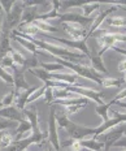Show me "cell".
I'll use <instances>...</instances> for the list:
<instances>
[{
  "label": "cell",
  "instance_id": "60d3db41",
  "mask_svg": "<svg viewBox=\"0 0 126 151\" xmlns=\"http://www.w3.org/2000/svg\"><path fill=\"white\" fill-rule=\"evenodd\" d=\"M3 132H4V130L0 132V149H1V136H3Z\"/></svg>",
  "mask_w": 126,
  "mask_h": 151
},
{
  "label": "cell",
  "instance_id": "e0dca14e",
  "mask_svg": "<svg viewBox=\"0 0 126 151\" xmlns=\"http://www.w3.org/2000/svg\"><path fill=\"white\" fill-rule=\"evenodd\" d=\"M104 29H108V30H115V29H124L126 27V18L122 17V16H112V17H108L104 24L102 25Z\"/></svg>",
  "mask_w": 126,
  "mask_h": 151
},
{
  "label": "cell",
  "instance_id": "e575fe53",
  "mask_svg": "<svg viewBox=\"0 0 126 151\" xmlns=\"http://www.w3.org/2000/svg\"><path fill=\"white\" fill-rule=\"evenodd\" d=\"M118 70L120 72H122V73H125V72H126V58L124 59V60H121V61H120L118 63Z\"/></svg>",
  "mask_w": 126,
  "mask_h": 151
},
{
  "label": "cell",
  "instance_id": "484cf974",
  "mask_svg": "<svg viewBox=\"0 0 126 151\" xmlns=\"http://www.w3.org/2000/svg\"><path fill=\"white\" fill-rule=\"evenodd\" d=\"M11 56H12V59H13V61H14L16 65H18V67H24L25 61H26V58H25L22 53L18 52L17 50L13 48V51L11 52Z\"/></svg>",
  "mask_w": 126,
  "mask_h": 151
},
{
  "label": "cell",
  "instance_id": "6da1fadb",
  "mask_svg": "<svg viewBox=\"0 0 126 151\" xmlns=\"http://www.w3.org/2000/svg\"><path fill=\"white\" fill-rule=\"evenodd\" d=\"M55 63L61 64L65 69L72 70V73L79 76V77L87 78V80L92 81V82L100 85V86L103 85V80L105 76L97 73L95 69H92L91 67H86V65L79 64V63H72V61H67V60H62V59H57V58H55Z\"/></svg>",
  "mask_w": 126,
  "mask_h": 151
},
{
  "label": "cell",
  "instance_id": "ee69618b",
  "mask_svg": "<svg viewBox=\"0 0 126 151\" xmlns=\"http://www.w3.org/2000/svg\"><path fill=\"white\" fill-rule=\"evenodd\" d=\"M0 108H3V102H1V99H0Z\"/></svg>",
  "mask_w": 126,
  "mask_h": 151
},
{
  "label": "cell",
  "instance_id": "4dcf8cb0",
  "mask_svg": "<svg viewBox=\"0 0 126 151\" xmlns=\"http://www.w3.org/2000/svg\"><path fill=\"white\" fill-rule=\"evenodd\" d=\"M44 100H46V103L49 107L53 106V103H55V98H53V89L52 87L47 86V89L44 91Z\"/></svg>",
  "mask_w": 126,
  "mask_h": 151
},
{
  "label": "cell",
  "instance_id": "30bf717a",
  "mask_svg": "<svg viewBox=\"0 0 126 151\" xmlns=\"http://www.w3.org/2000/svg\"><path fill=\"white\" fill-rule=\"evenodd\" d=\"M120 7H117V5H112V7H109L108 9H105V11H102L99 14L95 17V20H94L92 25L89 27V31H87V35H86V39H89L90 37H92V34L95 33V31H97V29H99V26H102V25L104 24V21L108 18L109 14H112L113 12H116Z\"/></svg>",
  "mask_w": 126,
  "mask_h": 151
},
{
  "label": "cell",
  "instance_id": "8992f818",
  "mask_svg": "<svg viewBox=\"0 0 126 151\" xmlns=\"http://www.w3.org/2000/svg\"><path fill=\"white\" fill-rule=\"evenodd\" d=\"M48 143L53 147L55 151H61L60 149V139L57 134V122H56V111L55 107H49V117H48Z\"/></svg>",
  "mask_w": 126,
  "mask_h": 151
},
{
  "label": "cell",
  "instance_id": "9c48e42d",
  "mask_svg": "<svg viewBox=\"0 0 126 151\" xmlns=\"http://www.w3.org/2000/svg\"><path fill=\"white\" fill-rule=\"evenodd\" d=\"M11 69H12V73H13L12 76H13V81H14L13 87H14L16 93H20L21 90L25 91V90L30 89L31 86L26 82V78H25V73H26V70H25L24 68L16 65V64Z\"/></svg>",
  "mask_w": 126,
  "mask_h": 151
},
{
  "label": "cell",
  "instance_id": "ac0fdd59",
  "mask_svg": "<svg viewBox=\"0 0 126 151\" xmlns=\"http://www.w3.org/2000/svg\"><path fill=\"white\" fill-rule=\"evenodd\" d=\"M11 39H13L14 42H17L20 46H22L25 50H27L29 52H31L34 56L35 55H43V53H46L44 51H39V48L34 45L33 42H30V40H27V39H24V38H21V37H17V35H13V34L11 33Z\"/></svg>",
  "mask_w": 126,
  "mask_h": 151
},
{
  "label": "cell",
  "instance_id": "8fae6325",
  "mask_svg": "<svg viewBox=\"0 0 126 151\" xmlns=\"http://www.w3.org/2000/svg\"><path fill=\"white\" fill-rule=\"evenodd\" d=\"M0 117L5 119V120H9V121H13V122L14 121L22 122L24 120H26L22 111H20V109L13 104L9 107H3V108H0Z\"/></svg>",
  "mask_w": 126,
  "mask_h": 151
},
{
  "label": "cell",
  "instance_id": "603a6c76",
  "mask_svg": "<svg viewBox=\"0 0 126 151\" xmlns=\"http://www.w3.org/2000/svg\"><path fill=\"white\" fill-rule=\"evenodd\" d=\"M40 68L49 72V73H60V72L68 70L59 63H40Z\"/></svg>",
  "mask_w": 126,
  "mask_h": 151
},
{
  "label": "cell",
  "instance_id": "44dd1931",
  "mask_svg": "<svg viewBox=\"0 0 126 151\" xmlns=\"http://www.w3.org/2000/svg\"><path fill=\"white\" fill-rule=\"evenodd\" d=\"M31 25H34L35 27L39 29V31H42V33H59V29L55 26H52V25H49L48 22H46V21H39V20H35Z\"/></svg>",
  "mask_w": 126,
  "mask_h": 151
},
{
  "label": "cell",
  "instance_id": "f1b7e54d",
  "mask_svg": "<svg viewBox=\"0 0 126 151\" xmlns=\"http://www.w3.org/2000/svg\"><path fill=\"white\" fill-rule=\"evenodd\" d=\"M16 91H11V93H8L7 95H4L3 96V99H1V102H3V107H9V106H12V103H14V99H16Z\"/></svg>",
  "mask_w": 126,
  "mask_h": 151
},
{
  "label": "cell",
  "instance_id": "f546056e",
  "mask_svg": "<svg viewBox=\"0 0 126 151\" xmlns=\"http://www.w3.org/2000/svg\"><path fill=\"white\" fill-rule=\"evenodd\" d=\"M14 65V61H13V59H12V56H11V53L7 56H4V58L0 60V67L1 68H4V69H11L12 67Z\"/></svg>",
  "mask_w": 126,
  "mask_h": 151
},
{
  "label": "cell",
  "instance_id": "7dc6e473",
  "mask_svg": "<svg viewBox=\"0 0 126 151\" xmlns=\"http://www.w3.org/2000/svg\"><path fill=\"white\" fill-rule=\"evenodd\" d=\"M124 151H126V150H124Z\"/></svg>",
  "mask_w": 126,
  "mask_h": 151
},
{
  "label": "cell",
  "instance_id": "d590c367",
  "mask_svg": "<svg viewBox=\"0 0 126 151\" xmlns=\"http://www.w3.org/2000/svg\"><path fill=\"white\" fill-rule=\"evenodd\" d=\"M112 50H113V51H116V52H118V53H121V55L126 56V50L121 48V47H117V46H115V47H112Z\"/></svg>",
  "mask_w": 126,
  "mask_h": 151
},
{
  "label": "cell",
  "instance_id": "f35d334b",
  "mask_svg": "<svg viewBox=\"0 0 126 151\" xmlns=\"http://www.w3.org/2000/svg\"><path fill=\"white\" fill-rule=\"evenodd\" d=\"M44 151H55V150H53V147L48 143V145H47V147H46V150H44Z\"/></svg>",
  "mask_w": 126,
  "mask_h": 151
},
{
  "label": "cell",
  "instance_id": "7402d4cb",
  "mask_svg": "<svg viewBox=\"0 0 126 151\" xmlns=\"http://www.w3.org/2000/svg\"><path fill=\"white\" fill-rule=\"evenodd\" d=\"M100 5L102 3H95V1H91V3H84L83 7H82V16L84 17H91V14L94 13L95 11H99L100 9Z\"/></svg>",
  "mask_w": 126,
  "mask_h": 151
},
{
  "label": "cell",
  "instance_id": "d6986e66",
  "mask_svg": "<svg viewBox=\"0 0 126 151\" xmlns=\"http://www.w3.org/2000/svg\"><path fill=\"white\" fill-rule=\"evenodd\" d=\"M89 60L91 61V68L95 69L97 73L104 74V76L108 73V69H107V67L104 65L102 58L97 55V52H96V53H95V52H91V56H90Z\"/></svg>",
  "mask_w": 126,
  "mask_h": 151
},
{
  "label": "cell",
  "instance_id": "277c9868",
  "mask_svg": "<svg viewBox=\"0 0 126 151\" xmlns=\"http://www.w3.org/2000/svg\"><path fill=\"white\" fill-rule=\"evenodd\" d=\"M125 133H126V122L118 125V127L109 129L108 132H105V133L97 138V141L104 143V151H109V149L112 146H115V143L117 141H120L125 136Z\"/></svg>",
  "mask_w": 126,
  "mask_h": 151
},
{
  "label": "cell",
  "instance_id": "f6af8a7d",
  "mask_svg": "<svg viewBox=\"0 0 126 151\" xmlns=\"http://www.w3.org/2000/svg\"><path fill=\"white\" fill-rule=\"evenodd\" d=\"M121 31H124V33H126V27H124V29H120Z\"/></svg>",
  "mask_w": 126,
  "mask_h": 151
},
{
  "label": "cell",
  "instance_id": "3957f363",
  "mask_svg": "<svg viewBox=\"0 0 126 151\" xmlns=\"http://www.w3.org/2000/svg\"><path fill=\"white\" fill-rule=\"evenodd\" d=\"M60 87L65 89L68 91H70L72 94L77 96H82L89 100H94L96 104H103V96H104V91L91 89V87L86 86H75V85H68L64 82H60Z\"/></svg>",
  "mask_w": 126,
  "mask_h": 151
},
{
  "label": "cell",
  "instance_id": "8d00e7d4",
  "mask_svg": "<svg viewBox=\"0 0 126 151\" xmlns=\"http://www.w3.org/2000/svg\"><path fill=\"white\" fill-rule=\"evenodd\" d=\"M108 3L112 5H117V7H120V5H126V0H117V1H108Z\"/></svg>",
  "mask_w": 126,
  "mask_h": 151
},
{
  "label": "cell",
  "instance_id": "c3c4849f",
  "mask_svg": "<svg viewBox=\"0 0 126 151\" xmlns=\"http://www.w3.org/2000/svg\"><path fill=\"white\" fill-rule=\"evenodd\" d=\"M82 151H83V150H82Z\"/></svg>",
  "mask_w": 126,
  "mask_h": 151
},
{
  "label": "cell",
  "instance_id": "2e32d148",
  "mask_svg": "<svg viewBox=\"0 0 126 151\" xmlns=\"http://www.w3.org/2000/svg\"><path fill=\"white\" fill-rule=\"evenodd\" d=\"M51 3V8L48 9V12L46 13H39V16L37 17V20L39 21H46L47 20H53V18H59V11L61 8V1L59 0H52Z\"/></svg>",
  "mask_w": 126,
  "mask_h": 151
},
{
  "label": "cell",
  "instance_id": "d4e9b609",
  "mask_svg": "<svg viewBox=\"0 0 126 151\" xmlns=\"http://www.w3.org/2000/svg\"><path fill=\"white\" fill-rule=\"evenodd\" d=\"M0 80H1L5 85H8V86H13V85H14L13 76L9 73L7 69L1 68V67H0Z\"/></svg>",
  "mask_w": 126,
  "mask_h": 151
},
{
  "label": "cell",
  "instance_id": "836d02e7",
  "mask_svg": "<svg viewBox=\"0 0 126 151\" xmlns=\"http://www.w3.org/2000/svg\"><path fill=\"white\" fill-rule=\"evenodd\" d=\"M13 127H14V122H13V121L0 120V132H1V130H7V129L13 128Z\"/></svg>",
  "mask_w": 126,
  "mask_h": 151
},
{
  "label": "cell",
  "instance_id": "b9f144b4",
  "mask_svg": "<svg viewBox=\"0 0 126 151\" xmlns=\"http://www.w3.org/2000/svg\"><path fill=\"white\" fill-rule=\"evenodd\" d=\"M124 81H125V83H126V72L124 73Z\"/></svg>",
  "mask_w": 126,
  "mask_h": 151
},
{
  "label": "cell",
  "instance_id": "4fadbf2b",
  "mask_svg": "<svg viewBox=\"0 0 126 151\" xmlns=\"http://www.w3.org/2000/svg\"><path fill=\"white\" fill-rule=\"evenodd\" d=\"M11 33L12 31L8 27L3 26L0 34V60L13 51V47L11 46Z\"/></svg>",
  "mask_w": 126,
  "mask_h": 151
},
{
  "label": "cell",
  "instance_id": "5b68a950",
  "mask_svg": "<svg viewBox=\"0 0 126 151\" xmlns=\"http://www.w3.org/2000/svg\"><path fill=\"white\" fill-rule=\"evenodd\" d=\"M25 4L24 1H21V0H17V1L14 3L13 8H12L11 13L8 16H5L4 18V24H3V26L8 27L11 31L16 30L18 26H20L21 21H22V14H24V11H25Z\"/></svg>",
  "mask_w": 126,
  "mask_h": 151
},
{
  "label": "cell",
  "instance_id": "ab89813d",
  "mask_svg": "<svg viewBox=\"0 0 126 151\" xmlns=\"http://www.w3.org/2000/svg\"><path fill=\"white\" fill-rule=\"evenodd\" d=\"M117 104H118L120 107H122V108H125V109H126V103H125V102H118Z\"/></svg>",
  "mask_w": 126,
  "mask_h": 151
},
{
  "label": "cell",
  "instance_id": "74e56055",
  "mask_svg": "<svg viewBox=\"0 0 126 151\" xmlns=\"http://www.w3.org/2000/svg\"><path fill=\"white\" fill-rule=\"evenodd\" d=\"M3 24H4V17H3V14H0V34H1V29H3Z\"/></svg>",
  "mask_w": 126,
  "mask_h": 151
},
{
  "label": "cell",
  "instance_id": "5bb4252c",
  "mask_svg": "<svg viewBox=\"0 0 126 151\" xmlns=\"http://www.w3.org/2000/svg\"><path fill=\"white\" fill-rule=\"evenodd\" d=\"M22 113L25 115L26 120H29V122L31 124V128H33V133H38L40 132V128H39V113H38V109L34 104H31L29 107L22 111Z\"/></svg>",
  "mask_w": 126,
  "mask_h": 151
},
{
  "label": "cell",
  "instance_id": "bcb514c9",
  "mask_svg": "<svg viewBox=\"0 0 126 151\" xmlns=\"http://www.w3.org/2000/svg\"><path fill=\"white\" fill-rule=\"evenodd\" d=\"M83 151H90V150H84V149H83Z\"/></svg>",
  "mask_w": 126,
  "mask_h": 151
},
{
  "label": "cell",
  "instance_id": "cb8c5ba5",
  "mask_svg": "<svg viewBox=\"0 0 126 151\" xmlns=\"http://www.w3.org/2000/svg\"><path fill=\"white\" fill-rule=\"evenodd\" d=\"M122 83H125L124 78H113V77H104L103 80V87L111 89V87H120Z\"/></svg>",
  "mask_w": 126,
  "mask_h": 151
},
{
  "label": "cell",
  "instance_id": "4316f807",
  "mask_svg": "<svg viewBox=\"0 0 126 151\" xmlns=\"http://www.w3.org/2000/svg\"><path fill=\"white\" fill-rule=\"evenodd\" d=\"M13 142V134L8 130L3 132V136H1V149H7L9 147Z\"/></svg>",
  "mask_w": 126,
  "mask_h": 151
},
{
  "label": "cell",
  "instance_id": "1f68e13d",
  "mask_svg": "<svg viewBox=\"0 0 126 151\" xmlns=\"http://www.w3.org/2000/svg\"><path fill=\"white\" fill-rule=\"evenodd\" d=\"M14 3L16 1H11V0H1V1H0V5H1V8H3V11H4L5 16H8L9 13H11Z\"/></svg>",
  "mask_w": 126,
  "mask_h": 151
},
{
  "label": "cell",
  "instance_id": "d6a6232c",
  "mask_svg": "<svg viewBox=\"0 0 126 151\" xmlns=\"http://www.w3.org/2000/svg\"><path fill=\"white\" fill-rule=\"evenodd\" d=\"M84 3H86V1H61V8H64V9L73 8V7L82 8Z\"/></svg>",
  "mask_w": 126,
  "mask_h": 151
},
{
  "label": "cell",
  "instance_id": "7a4b0ae2",
  "mask_svg": "<svg viewBox=\"0 0 126 151\" xmlns=\"http://www.w3.org/2000/svg\"><path fill=\"white\" fill-rule=\"evenodd\" d=\"M92 35L94 37L96 35V38H97V43H99V46H100V51L97 52V55H99L100 58H102L104 53H105V51H108L109 48L117 46L118 42H126V34L109 31L107 29L95 31Z\"/></svg>",
  "mask_w": 126,
  "mask_h": 151
},
{
  "label": "cell",
  "instance_id": "52a82bcc",
  "mask_svg": "<svg viewBox=\"0 0 126 151\" xmlns=\"http://www.w3.org/2000/svg\"><path fill=\"white\" fill-rule=\"evenodd\" d=\"M59 22L60 24H77V25H81L82 27L89 30V27L94 22V18L92 17H84V16H82L79 13L68 12V13L59 14Z\"/></svg>",
  "mask_w": 126,
  "mask_h": 151
},
{
  "label": "cell",
  "instance_id": "83f0119b",
  "mask_svg": "<svg viewBox=\"0 0 126 151\" xmlns=\"http://www.w3.org/2000/svg\"><path fill=\"white\" fill-rule=\"evenodd\" d=\"M86 104H70V106H65L64 109L65 112H67L68 116H72V115H75V113H78L81 111V109L86 108Z\"/></svg>",
  "mask_w": 126,
  "mask_h": 151
},
{
  "label": "cell",
  "instance_id": "7bdbcfd3",
  "mask_svg": "<svg viewBox=\"0 0 126 151\" xmlns=\"http://www.w3.org/2000/svg\"><path fill=\"white\" fill-rule=\"evenodd\" d=\"M3 12H4V11H3V8H1V5H0V14H3Z\"/></svg>",
  "mask_w": 126,
  "mask_h": 151
},
{
  "label": "cell",
  "instance_id": "ffe728a7",
  "mask_svg": "<svg viewBox=\"0 0 126 151\" xmlns=\"http://www.w3.org/2000/svg\"><path fill=\"white\" fill-rule=\"evenodd\" d=\"M81 146L84 150H90V151H104V143L97 139H94V138H91V139H82Z\"/></svg>",
  "mask_w": 126,
  "mask_h": 151
},
{
  "label": "cell",
  "instance_id": "ba28073f",
  "mask_svg": "<svg viewBox=\"0 0 126 151\" xmlns=\"http://www.w3.org/2000/svg\"><path fill=\"white\" fill-rule=\"evenodd\" d=\"M125 98H126V87H125L124 90L120 91L117 95H116L113 99L109 100V102L103 103V104H96V107H95V112L100 116V117L103 119V122L109 120V116H108L109 108H111L113 104H117L118 102H121V100H122V99H125Z\"/></svg>",
  "mask_w": 126,
  "mask_h": 151
},
{
  "label": "cell",
  "instance_id": "9a60e30c",
  "mask_svg": "<svg viewBox=\"0 0 126 151\" xmlns=\"http://www.w3.org/2000/svg\"><path fill=\"white\" fill-rule=\"evenodd\" d=\"M38 90L37 86H31L30 89L22 91V93H17L16 94V99H14V106L17 107L20 111H24L27 106V100L31 96V94H34Z\"/></svg>",
  "mask_w": 126,
  "mask_h": 151
},
{
  "label": "cell",
  "instance_id": "7c38bea8",
  "mask_svg": "<svg viewBox=\"0 0 126 151\" xmlns=\"http://www.w3.org/2000/svg\"><path fill=\"white\" fill-rule=\"evenodd\" d=\"M64 26V31L70 37L72 40H81V39H86L87 35V29L82 27L81 25L77 24H62Z\"/></svg>",
  "mask_w": 126,
  "mask_h": 151
}]
</instances>
